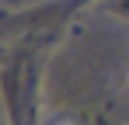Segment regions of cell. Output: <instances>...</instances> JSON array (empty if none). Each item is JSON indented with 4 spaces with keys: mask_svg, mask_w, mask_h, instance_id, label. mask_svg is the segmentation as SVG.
Instances as JSON below:
<instances>
[{
    "mask_svg": "<svg viewBox=\"0 0 129 125\" xmlns=\"http://www.w3.org/2000/svg\"><path fill=\"white\" fill-rule=\"evenodd\" d=\"M56 125H73V122H56Z\"/></svg>",
    "mask_w": 129,
    "mask_h": 125,
    "instance_id": "cell-1",
    "label": "cell"
}]
</instances>
